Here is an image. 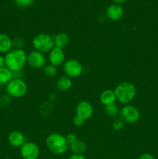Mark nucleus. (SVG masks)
Returning a JSON list of instances; mask_svg holds the SVG:
<instances>
[{
	"instance_id": "obj_1",
	"label": "nucleus",
	"mask_w": 158,
	"mask_h": 159,
	"mask_svg": "<svg viewBox=\"0 0 158 159\" xmlns=\"http://www.w3.org/2000/svg\"><path fill=\"white\" fill-rule=\"evenodd\" d=\"M5 65L6 68L15 72L22 71L26 65L27 54L23 49H12L5 55Z\"/></svg>"
},
{
	"instance_id": "obj_2",
	"label": "nucleus",
	"mask_w": 158,
	"mask_h": 159,
	"mask_svg": "<svg viewBox=\"0 0 158 159\" xmlns=\"http://www.w3.org/2000/svg\"><path fill=\"white\" fill-rule=\"evenodd\" d=\"M46 146L51 153L57 155H63L69 149L66 137L58 133H52L46 137Z\"/></svg>"
},
{
	"instance_id": "obj_3",
	"label": "nucleus",
	"mask_w": 158,
	"mask_h": 159,
	"mask_svg": "<svg viewBox=\"0 0 158 159\" xmlns=\"http://www.w3.org/2000/svg\"><path fill=\"white\" fill-rule=\"evenodd\" d=\"M116 100L120 103H129L136 95V89L134 84L130 82H122L116 85L114 89Z\"/></svg>"
},
{
	"instance_id": "obj_4",
	"label": "nucleus",
	"mask_w": 158,
	"mask_h": 159,
	"mask_svg": "<svg viewBox=\"0 0 158 159\" xmlns=\"http://www.w3.org/2000/svg\"><path fill=\"white\" fill-rule=\"evenodd\" d=\"M32 44L35 51L41 52L43 54L49 53L54 48V36L49 34H39L33 37Z\"/></svg>"
},
{
	"instance_id": "obj_5",
	"label": "nucleus",
	"mask_w": 158,
	"mask_h": 159,
	"mask_svg": "<svg viewBox=\"0 0 158 159\" xmlns=\"http://www.w3.org/2000/svg\"><path fill=\"white\" fill-rule=\"evenodd\" d=\"M6 94L11 98H21L26 94L27 85L22 79H12L6 87Z\"/></svg>"
},
{
	"instance_id": "obj_6",
	"label": "nucleus",
	"mask_w": 158,
	"mask_h": 159,
	"mask_svg": "<svg viewBox=\"0 0 158 159\" xmlns=\"http://www.w3.org/2000/svg\"><path fill=\"white\" fill-rule=\"evenodd\" d=\"M119 118L125 124H135L140 119V112L134 106L125 105L119 111Z\"/></svg>"
},
{
	"instance_id": "obj_7",
	"label": "nucleus",
	"mask_w": 158,
	"mask_h": 159,
	"mask_svg": "<svg viewBox=\"0 0 158 159\" xmlns=\"http://www.w3.org/2000/svg\"><path fill=\"white\" fill-rule=\"evenodd\" d=\"M63 69L65 75L71 79H74L81 75L83 66L79 61L76 59H68L63 65Z\"/></svg>"
},
{
	"instance_id": "obj_8",
	"label": "nucleus",
	"mask_w": 158,
	"mask_h": 159,
	"mask_svg": "<svg viewBox=\"0 0 158 159\" xmlns=\"http://www.w3.org/2000/svg\"><path fill=\"white\" fill-rule=\"evenodd\" d=\"M46 57L43 53L34 50L27 54L26 64L30 68H36V69L43 68V67L46 65Z\"/></svg>"
},
{
	"instance_id": "obj_9",
	"label": "nucleus",
	"mask_w": 158,
	"mask_h": 159,
	"mask_svg": "<svg viewBox=\"0 0 158 159\" xmlns=\"http://www.w3.org/2000/svg\"><path fill=\"white\" fill-rule=\"evenodd\" d=\"M20 155L23 159H37L40 155L39 146L33 141H26L20 148Z\"/></svg>"
},
{
	"instance_id": "obj_10",
	"label": "nucleus",
	"mask_w": 158,
	"mask_h": 159,
	"mask_svg": "<svg viewBox=\"0 0 158 159\" xmlns=\"http://www.w3.org/2000/svg\"><path fill=\"white\" fill-rule=\"evenodd\" d=\"M76 116L82 118L85 121L89 120L94 113L92 105L88 101H81L76 106Z\"/></svg>"
},
{
	"instance_id": "obj_11",
	"label": "nucleus",
	"mask_w": 158,
	"mask_h": 159,
	"mask_svg": "<svg viewBox=\"0 0 158 159\" xmlns=\"http://www.w3.org/2000/svg\"><path fill=\"white\" fill-rule=\"evenodd\" d=\"M50 64L54 65V67H59L64 65L65 62V54L64 51L61 48H58L54 47L49 52L48 55Z\"/></svg>"
},
{
	"instance_id": "obj_12",
	"label": "nucleus",
	"mask_w": 158,
	"mask_h": 159,
	"mask_svg": "<svg viewBox=\"0 0 158 159\" xmlns=\"http://www.w3.org/2000/svg\"><path fill=\"white\" fill-rule=\"evenodd\" d=\"M105 14H106V16L110 20L118 21V20H121L122 16H123L124 10L120 5L114 3V4L109 5L106 8Z\"/></svg>"
},
{
	"instance_id": "obj_13",
	"label": "nucleus",
	"mask_w": 158,
	"mask_h": 159,
	"mask_svg": "<svg viewBox=\"0 0 158 159\" xmlns=\"http://www.w3.org/2000/svg\"><path fill=\"white\" fill-rule=\"evenodd\" d=\"M8 141L14 148H21L26 142V138L22 132L14 130L8 136Z\"/></svg>"
},
{
	"instance_id": "obj_14",
	"label": "nucleus",
	"mask_w": 158,
	"mask_h": 159,
	"mask_svg": "<svg viewBox=\"0 0 158 159\" xmlns=\"http://www.w3.org/2000/svg\"><path fill=\"white\" fill-rule=\"evenodd\" d=\"M12 49V39L7 34H0V53L6 54Z\"/></svg>"
},
{
	"instance_id": "obj_15",
	"label": "nucleus",
	"mask_w": 158,
	"mask_h": 159,
	"mask_svg": "<svg viewBox=\"0 0 158 159\" xmlns=\"http://www.w3.org/2000/svg\"><path fill=\"white\" fill-rule=\"evenodd\" d=\"M100 102L102 105L105 106L115 103L116 101V96L114 90L106 89L102 92L100 95Z\"/></svg>"
},
{
	"instance_id": "obj_16",
	"label": "nucleus",
	"mask_w": 158,
	"mask_h": 159,
	"mask_svg": "<svg viewBox=\"0 0 158 159\" xmlns=\"http://www.w3.org/2000/svg\"><path fill=\"white\" fill-rule=\"evenodd\" d=\"M54 46L58 48H64L70 43V37L66 33H59L54 36Z\"/></svg>"
},
{
	"instance_id": "obj_17",
	"label": "nucleus",
	"mask_w": 158,
	"mask_h": 159,
	"mask_svg": "<svg viewBox=\"0 0 158 159\" xmlns=\"http://www.w3.org/2000/svg\"><path fill=\"white\" fill-rule=\"evenodd\" d=\"M73 82L71 78L68 76H61L58 78V79L56 82V86L59 91L65 92L69 90L72 87Z\"/></svg>"
},
{
	"instance_id": "obj_18",
	"label": "nucleus",
	"mask_w": 158,
	"mask_h": 159,
	"mask_svg": "<svg viewBox=\"0 0 158 159\" xmlns=\"http://www.w3.org/2000/svg\"><path fill=\"white\" fill-rule=\"evenodd\" d=\"M69 148L71 149L73 154H75V155H83L86 152L87 145L85 141H82V140L77 139L75 142L70 144Z\"/></svg>"
},
{
	"instance_id": "obj_19",
	"label": "nucleus",
	"mask_w": 158,
	"mask_h": 159,
	"mask_svg": "<svg viewBox=\"0 0 158 159\" xmlns=\"http://www.w3.org/2000/svg\"><path fill=\"white\" fill-rule=\"evenodd\" d=\"M12 79H13V75L11 70L6 67L0 69V84L7 85Z\"/></svg>"
},
{
	"instance_id": "obj_20",
	"label": "nucleus",
	"mask_w": 158,
	"mask_h": 159,
	"mask_svg": "<svg viewBox=\"0 0 158 159\" xmlns=\"http://www.w3.org/2000/svg\"><path fill=\"white\" fill-rule=\"evenodd\" d=\"M119 111L118 106L116 103L109 104L105 107V113L108 117L112 118V119H116L118 116H119Z\"/></svg>"
},
{
	"instance_id": "obj_21",
	"label": "nucleus",
	"mask_w": 158,
	"mask_h": 159,
	"mask_svg": "<svg viewBox=\"0 0 158 159\" xmlns=\"http://www.w3.org/2000/svg\"><path fill=\"white\" fill-rule=\"evenodd\" d=\"M43 72H44L45 75L48 76V77H55L57 75V70L56 67H54V65H46L44 67H43Z\"/></svg>"
},
{
	"instance_id": "obj_22",
	"label": "nucleus",
	"mask_w": 158,
	"mask_h": 159,
	"mask_svg": "<svg viewBox=\"0 0 158 159\" xmlns=\"http://www.w3.org/2000/svg\"><path fill=\"white\" fill-rule=\"evenodd\" d=\"M53 106L50 102H45L41 105L40 108V112L43 116H47L52 112Z\"/></svg>"
},
{
	"instance_id": "obj_23",
	"label": "nucleus",
	"mask_w": 158,
	"mask_h": 159,
	"mask_svg": "<svg viewBox=\"0 0 158 159\" xmlns=\"http://www.w3.org/2000/svg\"><path fill=\"white\" fill-rule=\"evenodd\" d=\"M26 44V40L22 37H15L12 39V45L15 49H23Z\"/></svg>"
},
{
	"instance_id": "obj_24",
	"label": "nucleus",
	"mask_w": 158,
	"mask_h": 159,
	"mask_svg": "<svg viewBox=\"0 0 158 159\" xmlns=\"http://www.w3.org/2000/svg\"><path fill=\"white\" fill-rule=\"evenodd\" d=\"M125 124V123L120 118H116L112 122V129L115 131H120L124 128Z\"/></svg>"
},
{
	"instance_id": "obj_25",
	"label": "nucleus",
	"mask_w": 158,
	"mask_h": 159,
	"mask_svg": "<svg viewBox=\"0 0 158 159\" xmlns=\"http://www.w3.org/2000/svg\"><path fill=\"white\" fill-rule=\"evenodd\" d=\"M15 5L20 8H26L32 6L35 0H14Z\"/></svg>"
},
{
	"instance_id": "obj_26",
	"label": "nucleus",
	"mask_w": 158,
	"mask_h": 159,
	"mask_svg": "<svg viewBox=\"0 0 158 159\" xmlns=\"http://www.w3.org/2000/svg\"><path fill=\"white\" fill-rule=\"evenodd\" d=\"M11 99H12V98H11L8 94L2 95V96L0 97V107H7L10 104Z\"/></svg>"
},
{
	"instance_id": "obj_27",
	"label": "nucleus",
	"mask_w": 158,
	"mask_h": 159,
	"mask_svg": "<svg viewBox=\"0 0 158 159\" xmlns=\"http://www.w3.org/2000/svg\"><path fill=\"white\" fill-rule=\"evenodd\" d=\"M72 121H73V124H74V125L77 126V127H81V126H83L85 123V120H83L82 118L79 117V116H76V115L74 116Z\"/></svg>"
},
{
	"instance_id": "obj_28",
	"label": "nucleus",
	"mask_w": 158,
	"mask_h": 159,
	"mask_svg": "<svg viewBox=\"0 0 158 159\" xmlns=\"http://www.w3.org/2000/svg\"><path fill=\"white\" fill-rule=\"evenodd\" d=\"M66 140L67 141H68V144L70 145V144H71L72 143L75 142L77 140V136H76V134H68L66 136Z\"/></svg>"
},
{
	"instance_id": "obj_29",
	"label": "nucleus",
	"mask_w": 158,
	"mask_h": 159,
	"mask_svg": "<svg viewBox=\"0 0 158 159\" xmlns=\"http://www.w3.org/2000/svg\"><path fill=\"white\" fill-rule=\"evenodd\" d=\"M138 159H156L152 155L149 153H143L139 156Z\"/></svg>"
},
{
	"instance_id": "obj_30",
	"label": "nucleus",
	"mask_w": 158,
	"mask_h": 159,
	"mask_svg": "<svg viewBox=\"0 0 158 159\" xmlns=\"http://www.w3.org/2000/svg\"><path fill=\"white\" fill-rule=\"evenodd\" d=\"M68 159H86L83 155H75L73 154L72 155L69 157Z\"/></svg>"
},
{
	"instance_id": "obj_31",
	"label": "nucleus",
	"mask_w": 158,
	"mask_h": 159,
	"mask_svg": "<svg viewBox=\"0 0 158 159\" xmlns=\"http://www.w3.org/2000/svg\"><path fill=\"white\" fill-rule=\"evenodd\" d=\"M4 67H6V65H5V57L0 55V69L2 68H4Z\"/></svg>"
},
{
	"instance_id": "obj_32",
	"label": "nucleus",
	"mask_w": 158,
	"mask_h": 159,
	"mask_svg": "<svg viewBox=\"0 0 158 159\" xmlns=\"http://www.w3.org/2000/svg\"><path fill=\"white\" fill-rule=\"evenodd\" d=\"M112 1L114 2L115 3H116V4L120 5V4H122V3H123V2H126L127 0H112Z\"/></svg>"
}]
</instances>
